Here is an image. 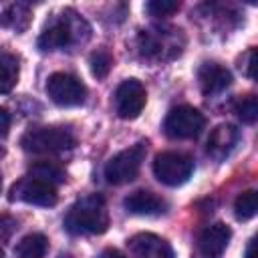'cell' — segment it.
Segmentation results:
<instances>
[{
	"label": "cell",
	"instance_id": "7",
	"mask_svg": "<svg viewBox=\"0 0 258 258\" xmlns=\"http://www.w3.org/2000/svg\"><path fill=\"white\" fill-rule=\"evenodd\" d=\"M179 38V30H143L139 34V50L149 58H173L181 52V42H177Z\"/></svg>",
	"mask_w": 258,
	"mask_h": 258
},
{
	"label": "cell",
	"instance_id": "16",
	"mask_svg": "<svg viewBox=\"0 0 258 258\" xmlns=\"http://www.w3.org/2000/svg\"><path fill=\"white\" fill-rule=\"evenodd\" d=\"M30 24V8L28 4L24 2H16V4H10L2 16H0V26L4 28H10L14 32H22L26 30Z\"/></svg>",
	"mask_w": 258,
	"mask_h": 258
},
{
	"label": "cell",
	"instance_id": "2",
	"mask_svg": "<svg viewBox=\"0 0 258 258\" xmlns=\"http://www.w3.org/2000/svg\"><path fill=\"white\" fill-rule=\"evenodd\" d=\"M109 226V212L105 200L97 194L85 196L75 202L64 216L67 232L81 236V234H103Z\"/></svg>",
	"mask_w": 258,
	"mask_h": 258
},
{
	"label": "cell",
	"instance_id": "12",
	"mask_svg": "<svg viewBox=\"0 0 258 258\" xmlns=\"http://www.w3.org/2000/svg\"><path fill=\"white\" fill-rule=\"evenodd\" d=\"M230 238H232L230 228L226 224H222V222H216V224H212V226L202 230V234L198 238V246H200L204 256L214 258V256H220L228 248Z\"/></svg>",
	"mask_w": 258,
	"mask_h": 258
},
{
	"label": "cell",
	"instance_id": "22",
	"mask_svg": "<svg viewBox=\"0 0 258 258\" xmlns=\"http://www.w3.org/2000/svg\"><path fill=\"white\" fill-rule=\"evenodd\" d=\"M236 113H238V117H240L244 123H254L256 117H258V101H256V97H252V95L244 97V99L236 105Z\"/></svg>",
	"mask_w": 258,
	"mask_h": 258
},
{
	"label": "cell",
	"instance_id": "5",
	"mask_svg": "<svg viewBox=\"0 0 258 258\" xmlns=\"http://www.w3.org/2000/svg\"><path fill=\"white\" fill-rule=\"evenodd\" d=\"M153 173L161 183H165L169 187H177L191 177L194 161H191V157H187L183 153L163 151L153 161Z\"/></svg>",
	"mask_w": 258,
	"mask_h": 258
},
{
	"label": "cell",
	"instance_id": "15",
	"mask_svg": "<svg viewBox=\"0 0 258 258\" xmlns=\"http://www.w3.org/2000/svg\"><path fill=\"white\" fill-rule=\"evenodd\" d=\"M198 83H200V87L206 95H216V93H222L226 87H230L232 75L222 64L204 62L198 71Z\"/></svg>",
	"mask_w": 258,
	"mask_h": 258
},
{
	"label": "cell",
	"instance_id": "14",
	"mask_svg": "<svg viewBox=\"0 0 258 258\" xmlns=\"http://www.w3.org/2000/svg\"><path fill=\"white\" fill-rule=\"evenodd\" d=\"M238 139H240L238 129H236L234 125H230V123H222V125H218V127L210 133V137H208V153H210L214 159L220 161V159L228 157V155L234 151Z\"/></svg>",
	"mask_w": 258,
	"mask_h": 258
},
{
	"label": "cell",
	"instance_id": "18",
	"mask_svg": "<svg viewBox=\"0 0 258 258\" xmlns=\"http://www.w3.org/2000/svg\"><path fill=\"white\" fill-rule=\"evenodd\" d=\"M18 81V60L10 54H0V95L10 93Z\"/></svg>",
	"mask_w": 258,
	"mask_h": 258
},
{
	"label": "cell",
	"instance_id": "13",
	"mask_svg": "<svg viewBox=\"0 0 258 258\" xmlns=\"http://www.w3.org/2000/svg\"><path fill=\"white\" fill-rule=\"evenodd\" d=\"M125 210L135 216H159L167 210L165 200L147 189H137L125 198Z\"/></svg>",
	"mask_w": 258,
	"mask_h": 258
},
{
	"label": "cell",
	"instance_id": "30",
	"mask_svg": "<svg viewBox=\"0 0 258 258\" xmlns=\"http://www.w3.org/2000/svg\"><path fill=\"white\" fill-rule=\"evenodd\" d=\"M0 187H2V177H0Z\"/></svg>",
	"mask_w": 258,
	"mask_h": 258
},
{
	"label": "cell",
	"instance_id": "1",
	"mask_svg": "<svg viewBox=\"0 0 258 258\" xmlns=\"http://www.w3.org/2000/svg\"><path fill=\"white\" fill-rule=\"evenodd\" d=\"M89 36H91V26L87 24V20L75 10H62L46 24L42 34L38 36V48L44 52L56 48H69L87 42Z\"/></svg>",
	"mask_w": 258,
	"mask_h": 258
},
{
	"label": "cell",
	"instance_id": "23",
	"mask_svg": "<svg viewBox=\"0 0 258 258\" xmlns=\"http://www.w3.org/2000/svg\"><path fill=\"white\" fill-rule=\"evenodd\" d=\"M145 10L151 16H169V14L179 10V2H173V0H151V2L145 4Z\"/></svg>",
	"mask_w": 258,
	"mask_h": 258
},
{
	"label": "cell",
	"instance_id": "10",
	"mask_svg": "<svg viewBox=\"0 0 258 258\" xmlns=\"http://www.w3.org/2000/svg\"><path fill=\"white\" fill-rule=\"evenodd\" d=\"M145 99V87L137 79H127L115 91V111L121 119H135L143 111Z\"/></svg>",
	"mask_w": 258,
	"mask_h": 258
},
{
	"label": "cell",
	"instance_id": "3",
	"mask_svg": "<svg viewBox=\"0 0 258 258\" xmlns=\"http://www.w3.org/2000/svg\"><path fill=\"white\" fill-rule=\"evenodd\" d=\"M20 145L28 153H58L75 145V135L67 127H36L22 135Z\"/></svg>",
	"mask_w": 258,
	"mask_h": 258
},
{
	"label": "cell",
	"instance_id": "27",
	"mask_svg": "<svg viewBox=\"0 0 258 258\" xmlns=\"http://www.w3.org/2000/svg\"><path fill=\"white\" fill-rule=\"evenodd\" d=\"M99 258H127L123 252H119L117 248H105L101 254H99Z\"/></svg>",
	"mask_w": 258,
	"mask_h": 258
},
{
	"label": "cell",
	"instance_id": "25",
	"mask_svg": "<svg viewBox=\"0 0 258 258\" xmlns=\"http://www.w3.org/2000/svg\"><path fill=\"white\" fill-rule=\"evenodd\" d=\"M246 58H248V64H244V71H246V75H248L250 79H254V77H256V73H254V69H256V50L250 48V50L246 52Z\"/></svg>",
	"mask_w": 258,
	"mask_h": 258
},
{
	"label": "cell",
	"instance_id": "28",
	"mask_svg": "<svg viewBox=\"0 0 258 258\" xmlns=\"http://www.w3.org/2000/svg\"><path fill=\"white\" fill-rule=\"evenodd\" d=\"M244 258H256V238L250 240L248 248H246V256Z\"/></svg>",
	"mask_w": 258,
	"mask_h": 258
},
{
	"label": "cell",
	"instance_id": "21",
	"mask_svg": "<svg viewBox=\"0 0 258 258\" xmlns=\"http://www.w3.org/2000/svg\"><path fill=\"white\" fill-rule=\"evenodd\" d=\"M89 64H91V73H93V77H97V79H105V77L109 75V71H111L113 58H111V54H109L107 50H97V52L91 54Z\"/></svg>",
	"mask_w": 258,
	"mask_h": 258
},
{
	"label": "cell",
	"instance_id": "19",
	"mask_svg": "<svg viewBox=\"0 0 258 258\" xmlns=\"http://www.w3.org/2000/svg\"><path fill=\"white\" fill-rule=\"evenodd\" d=\"M30 175L36 177V179H42V181H46V183H50L54 187H56V183L64 181V171L58 165L50 163V161H40V163L32 165L30 167Z\"/></svg>",
	"mask_w": 258,
	"mask_h": 258
},
{
	"label": "cell",
	"instance_id": "17",
	"mask_svg": "<svg viewBox=\"0 0 258 258\" xmlns=\"http://www.w3.org/2000/svg\"><path fill=\"white\" fill-rule=\"evenodd\" d=\"M46 248H48L46 236L40 232H32L16 244L14 254H16V258H44Z\"/></svg>",
	"mask_w": 258,
	"mask_h": 258
},
{
	"label": "cell",
	"instance_id": "29",
	"mask_svg": "<svg viewBox=\"0 0 258 258\" xmlns=\"http://www.w3.org/2000/svg\"><path fill=\"white\" fill-rule=\"evenodd\" d=\"M0 258H4V252H2V248H0Z\"/></svg>",
	"mask_w": 258,
	"mask_h": 258
},
{
	"label": "cell",
	"instance_id": "24",
	"mask_svg": "<svg viewBox=\"0 0 258 258\" xmlns=\"http://www.w3.org/2000/svg\"><path fill=\"white\" fill-rule=\"evenodd\" d=\"M14 230H16V220L6 214H0V240H8Z\"/></svg>",
	"mask_w": 258,
	"mask_h": 258
},
{
	"label": "cell",
	"instance_id": "6",
	"mask_svg": "<svg viewBox=\"0 0 258 258\" xmlns=\"http://www.w3.org/2000/svg\"><path fill=\"white\" fill-rule=\"evenodd\" d=\"M204 125L206 119L198 109L189 105H181L167 113L163 121V131L171 139H191L202 133Z\"/></svg>",
	"mask_w": 258,
	"mask_h": 258
},
{
	"label": "cell",
	"instance_id": "11",
	"mask_svg": "<svg viewBox=\"0 0 258 258\" xmlns=\"http://www.w3.org/2000/svg\"><path fill=\"white\" fill-rule=\"evenodd\" d=\"M127 248H129V258H175L169 242L149 232L133 236Z\"/></svg>",
	"mask_w": 258,
	"mask_h": 258
},
{
	"label": "cell",
	"instance_id": "20",
	"mask_svg": "<svg viewBox=\"0 0 258 258\" xmlns=\"http://www.w3.org/2000/svg\"><path fill=\"white\" fill-rule=\"evenodd\" d=\"M258 210V196L254 189H248L240 194L234 202V214L238 220H250Z\"/></svg>",
	"mask_w": 258,
	"mask_h": 258
},
{
	"label": "cell",
	"instance_id": "9",
	"mask_svg": "<svg viewBox=\"0 0 258 258\" xmlns=\"http://www.w3.org/2000/svg\"><path fill=\"white\" fill-rule=\"evenodd\" d=\"M10 200L14 202H24V204H32V206H54L56 204V187L36 179L32 175L22 177L20 181H16L10 189Z\"/></svg>",
	"mask_w": 258,
	"mask_h": 258
},
{
	"label": "cell",
	"instance_id": "4",
	"mask_svg": "<svg viewBox=\"0 0 258 258\" xmlns=\"http://www.w3.org/2000/svg\"><path fill=\"white\" fill-rule=\"evenodd\" d=\"M147 143H135L131 145L129 149H123L119 151L117 155H113L107 165H105V177L109 183H115V185H121V183H127V181H133L139 173V167L145 159V153H147Z\"/></svg>",
	"mask_w": 258,
	"mask_h": 258
},
{
	"label": "cell",
	"instance_id": "8",
	"mask_svg": "<svg viewBox=\"0 0 258 258\" xmlns=\"http://www.w3.org/2000/svg\"><path fill=\"white\" fill-rule=\"evenodd\" d=\"M46 95L58 107H75L85 101L87 89L77 77L69 73H54L46 81Z\"/></svg>",
	"mask_w": 258,
	"mask_h": 258
},
{
	"label": "cell",
	"instance_id": "26",
	"mask_svg": "<svg viewBox=\"0 0 258 258\" xmlns=\"http://www.w3.org/2000/svg\"><path fill=\"white\" fill-rule=\"evenodd\" d=\"M8 129H10V115L6 109L0 107V137H4L8 133Z\"/></svg>",
	"mask_w": 258,
	"mask_h": 258
}]
</instances>
